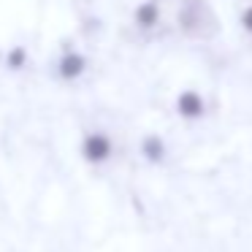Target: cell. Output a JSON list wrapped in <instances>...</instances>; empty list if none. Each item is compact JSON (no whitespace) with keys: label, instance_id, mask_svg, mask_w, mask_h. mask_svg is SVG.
<instances>
[{"label":"cell","instance_id":"obj_1","mask_svg":"<svg viewBox=\"0 0 252 252\" xmlns=\"http://www.w3.org/2000/svg\"><path fill=\"white\" fill-rule=\"evenodd\" d=\"M176 25L192 41H212L220 33L217 11L209 0H182L179 11H176Z\"/></svg>","mask_w":252,"mask_h":252},{"label":"cell","instance_id":"obj_8","mask_svg":"<svg viewBox=\"0 0 252 252\" xmlns=\"http://www.w3.org/2000/svg\"><path fill=\"white\" fill-rule=\"evenodd\" d=\"M8 63H11L14 68H17V65H22V63H25V52H22V49H14L11 55H8Z\"/></svg>","mask_w":252,"mask_h":252},{"label":"cell","instance_id":"obj_4","mask_svg":"<svg viewBox=\"0 0 252 252\" xmlns=\"http://www.w3.org/2000/svg\"><path fill=\"white\" fill-rule=\"evenodd\" d=\"M141 155H144V160L147 163H152V165H160L165 160V155H168V149H165V141L160 136H144V141H141Z\"/></svg>","mask_w":252,"mask_h":252},{"label":"cell","instance_id":"obj_2","mask_svg":"<svg viewBox=\"0 0 252 252\" xmlns=\"http://www.w3.org/2000/svg\"><path fill=\"white\" fill-rule=\"evenodd\" d=\"M176 114L187 122L201 120V117L206 114V100H203V95L195 93V90H182V93L176 95Z\"/></svg>","mask_w":252,"mask_h":252},{"label":"cell","instance_id":"obj_5","mask_svg":"<svg viewBox=\"0 0 252 252\" xmlns=\"http://www.w3.org/2000/svg\"><path fill=\"white\" fill-rule=\"evenodd\" d=\"M133 19H136V25L144 28V30L155 28V25L160 22V6L155 3V0H147V3H141V6L133 11Z\"/></svg>","mask_w":252,"mask_h":252},{"label":"cell","instance_id":"obj_7","mask_svg":"<svg viewBox=\"0 0 252 252\" xmlns=\"http://www.w3.org/2000/svg\"><path fill=\"white\" fill-rule=\"evenodd\" d=\"M239 22H241V28L247 30V33L252 35V6H247L244 11H241V17H239Z\"/></svg>","mask_w":252,"mask_h":252},{"label":"cell","instance_id":"obj_3","mask_svg":"<svg viewBox=\"0 0 252 252\" xmlns=\"http://www.w3.org/2000/svg\"><path fill=\"white\" fill-rule=\"evenodd\" d=\"M82 152L90 163H106L111 158V138L103 133H90L82 144Z\"/></svg>","mask_w":252,"mask_h":252},{"label":"cell","instance_id":"obj_6","mask_svg":"<svg viewBox=\"0 0 252 252\" xmlns=\"http://www.w3.org/2000/svg\"><path fill=\"white\" fill-rule=\"evenodd\" d=\"M84 68H87L84 57L76 55V52H68V55L60 60V76L63 79H79L84 73Z\"/></svg>","mask_w":252,"mask_h":252}]
</instances>
